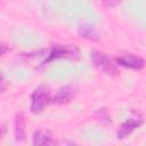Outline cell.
Masks as SVG:
<instances>
[{"mask_svg":"<svg viewBox=\"0 0 146 146\" xmlns=\"http://www.w3.org/2000/svg\"><path fill=\"white\" fill-rule=\"evenodd\" d=\"M51 99L52 98L50 97V90L48 87L46 86L38 87L31 95V105H30L31 112L40 113L49 103H51Z\"/></svg>","mask_w":146,"mask_h":146,"instance_id":"6da1fadb","label":"cell"},{"mask_svg":"<svg viewBox=\"0 0 146 146\" xmlns=\"http://www.w3.org/2000/svg\"><path fill=\"white\" fill-rule=\"evenodd\" d=\"M91 60H92V64L99 70L102 71L103 73L105 74H108V75H113L115 74L117 71H116V67L115 65L113 64L112 59L104 52L102 51H98V50H94L91 52Z\"/></svg>","mask_w":146,"mask_h":146,"instance_id":"7a4b0ae2","label":"cell"},{"mask_svg":"<svg viewBox=\"0 0 146 146\" xmlns=\"http://www.w3.org/2000/svg\"><path fill=\"white\" fill-rule=\"evenodd\" d=\"M79 55V50L76 47L74 46H60V44H56L51 51L49 52L47 59H44L42 62V65L48 64L49 62L57 59V58H75Z\"/></svg>","mask_w":146,"mask_h":146,"instance_id":"3957f363","label":"cell"},{"mask_svg":"<svg viewBox=\"0 0 146 146\" xmlns=\"http://www.w3.org/2000/svg\"><path fill=\"white\" fill-rule=\"evenodd\" d=\"M116 62L119 65L127 68H131V70H140L145 65L144 59L133 54H125L123 56H120L116 58Z\"/></svg>","mask_w":146,"mask_h":146,"instance_id":"277c9868","label":"cell"},{"mask_svg":"<svg viewBox=\"0 0 146 146\" xmlns=\"http://www.w3.org/2000/svg\"><path fill=\"white\" fill-rule=\"evenodd\" d=\"M141 123H143V120L139 119V117H130V119H128L119 128V130L116 132L117 139H124V138H127L128 136H130L132 133L133 130H136L138 127H140Z\"/></svg>","mask_w":146,"mask_h":146,"instance_id":"5b68a950","label":"cell"},{"mask_svg":"<svg viewBox=\"0 0 146 146\" xmlns=\"http://www.w3.org/2000/svg\"><path fill=\"white\" fill-rule=\"evenodd\" d=\"M73 95H74V89L70 86H66L57 91V94L52 97L51 102L56 103V104H64V103L70 102L71 98L73 97Z\"/></svg>","mask_w":146,"mask_h":146,"instance_id":"8992f818","label":"cell"},{"mask_svg":"<svg viewBox=\"0 0 146 146\" xmlns=\"http://www.w3.org/2000/svg\"><path fill=\"white\" fill-rule=\"evenodd\" d=\"M15 138L17 141H23L25 138V120L23 114H17L15 119Z\"/></svg>","mask_w":146,"mask_h":146,"instance_id":"52a82bcc","label":"cell"},{"mask_svg":"<svg viewBox=\"0 0 146 146\" xmlns=\"http://www.w3.org/2000/svg\"><path fill=\"white\" fill-rule=\"evenodd\" d=\"M32 144L33 145H51L55 144V140L51 138V136L47 131H36L34 132L32 137Z\"/></svg>","mask_w":146,"mask_h":146,"instance_id":"ba28073f","label":"cell"},{"mask_svg":"<svg viewBox=\"0 0 146 146\" xmlns=\"http://www.w3.org/2000/svg\"><path fill=\"white\" fill-rule=\"evenodd\" d=\"M79 33L84 39L90 40V41H95L98 39V33H97L96 29L94 26H91L90 24H87V23H83L79 26Z\"/></svg>","mask_w":146,"mask_h":146,"instance_id":"9c48e42d","label":"cell"},{"mask_svg":"<svg viewBox=\"0 0 146 146\" xmlns=\"http://www.w3.org/2000/svg\"><path fill=\"white\" fill-rule=\"evenodd\" d=\"M120 0H102V2L106 6V7H114L119 3Z\"/></svg>","mask_w":146,"mask_h":146,"instance_id":"30bf717a","label":"cell"}]
</instances>
